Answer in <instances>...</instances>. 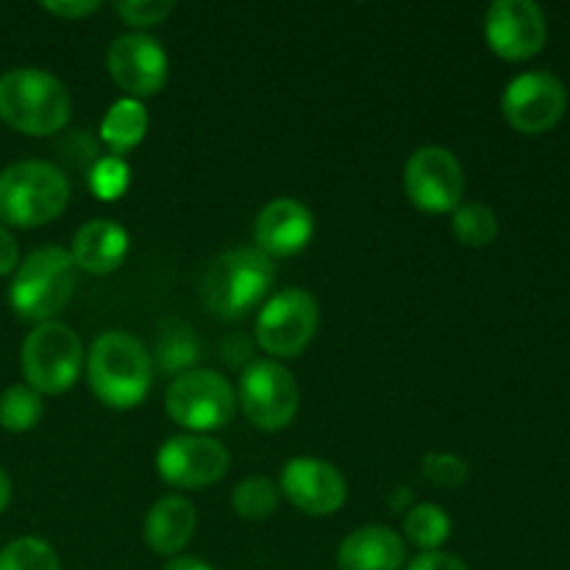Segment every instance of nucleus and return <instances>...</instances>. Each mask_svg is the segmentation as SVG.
Masks as SVG:
<instances>
[{
    "label": "nucleus",
    "mask_w": 570,
    "mask_h": 570,
    "mask_svg": "<svg viewBox=\"0 0 570 570\" xmlns=\"http://www.w3.org/2000/svg\"><path fill=\"white\" fill-rule=\"evenodd\" d=\"M17 267V243L9 234V228L0 223V276H9Z\"/></svg>",
    "instance_id": "2f4dec72"
},
{
    "label": "nucleus",
    "mask_w": 570,
    "mask_h": 570,
    "mask_svg": "<svg viewBox=\"0 0 570 570\" xmlns=\"http://www.w3.org/2000/svg\"><path fill=\"white\" fill-rule=\"evenodd\" d=\"M165 570H215V568L206 566V562L200 560H193V557H176V560L167 562Z\"/></svg>",
    "instance_id": "473e14b6"
},
{
    "label": "nucleus",
    "mask_w": 570,
    "mask_h": 570,
    "mask_svg": "<svg viewBox=\"0 0 570 570\" xmlns=\"http://www.w3.org/2000/svg\"><path fill=\"white\" fill-rule=\"evenodd\" d=\"M9 501H11V479L0 471V512L9 507Z\"/></svg>",
    "instance_id": "f704fd0d"
},
{
    "label": "nucleus",
    "mask_w": 570,
    "mask_h": 570,
    "mask_svg": "<svg viewBox=\"0 0 570 570\" xmlns=\"http://www.w3.org/2000/svg\"><path fill=\"white\" fill-rule=\"evenodd\" d=\"M200 356V345L195 332L187 323L167 321L159 332V345H156V360H159L165 373H187Z\"/></svg>",
    "instance_id": "412c9836"
},
{
    "label": "nucleus",
    "mask_w": 570,
    "mask_h": 570,
    "mask_svg": "<svg viewBox=\"0 0 570 570\" xmlns=\"http://www.w3.org/2000/svg\"><path fill=\"white\" fill-rule=\"evenodd\" d=\"M317 301L306 289H282L262 306L256 317V340L273 356H295L317 332Z\"/></svg>",
    "instance_id": "1a4fd4ad"
},
{
    "label": "nucleus",
    "mask_w": 570,
    "mask_h": 570,
    "mask_svg": "<svg viewBox=\"0 0 570 570\" xmlns=\"http://www.w3.org/2000/svg\"><path fill=\"white\" fill-rule=\"evenodd\" d=\"M404 532L417 549L438 551L451 534V518L438 504H415L410 507L404 521Z\"/></svg>",
    "instance_id": "4be33fe9"
},
{
    "label": "nucleus",
    "mask_w": 570,
    "mask_h": 570,
    "mask_svg": "<svg viewBox=\"0 0 570 570\" xmlns=\"http://www.w3.org/2000/svg\"><path fill=\"white\" fill-rule=\"evenodd\" d=\"M145 131H148V111L137 98H122L106 111L104 122H100V137L109 145L115 156L128 154L142 142Z\"/></svg>",
    "instance_id": "aec40b11"
},
{
    "label": "nucleus",
    "mask_w": 570,
    "mask_h": 570,
    "mask_svg": "<svg viewBox=\"0 0 570 570\" xmlns=\"http://www.w3.org/2000/svg\"><path fill=\"white\" fill-rule=\"evenodd\" d=\"M78 267L72 262L70 250L59 245L39 248L17 267V276L11 282V306L22 321L48 323L56 312L67 306L76 289Z\"/></svg>",
    "instance_id": "39448f33"
},
{
    "label": "nucleus",
    "mask_w": 570,
    "mask_h": 570,
    "mask_svg": "<svg viewBox=\"0 0 570 570\" xmlns=\"http://www.w3.org/2000/svg\"><path fill=\"white\" fill-rule=\"evenodd\" d=\"M273 282H276V267L271 256L256 248H237L226 250L206 267L200 295L212 315L232 321L254 309L271 293Z\"/></svg>",
    "instance_id": "7ed1b4c3"
},
{
    "label": "nucleus",
    "mask_w": 570,
    "mask_h": 570,
    "mask_svg": "<svg viewBox=\"0 0 570 570\" xmlns=\"http://www.w3.org/2000/svg\"><path fill=\"white\" fill-rule=\"evenodd\" d=\"M0 120L31 137H50L70 120V92L39 67H17L0 76Z\"/></svg>",
    "instance_id": "f257e3e1"
},
{
    "label": "nucleus",
    "mask_w": 570,
    "mask_h": 570,
    "mask_svg": "<svg viewBox=\"0 0 570 570\" xmlns=\"http://www.w3.org/2000/svg\"><path fill=\"white\" fill-rule=\"evenodd\" d=\"M195 527H198V512L181 495H165L150 507L145 515V543L156 551V554H178L184 546L193 540Z\"/></svg>",
    "instance_id": "6ab92c4d"
},
{
    "label": "nucleus",
    "mask_w": 570,
    "mask_h": 570,
    "mask_svg": "<svg viewBox=\"0 0 570 570\" xmlns=\"http://www.w3.org/2000/svg\"><path fill=\"white\" fill-rule=\"evenodd\" d=\"M278 495H282V490H278L271 479L250 476L237 484V490H234L232 495V504L234 510L243 518H248V521H262V518L276 512Z\"/></svg>",
    "instance_id": "393cba45"
},
{
    "label": "nucleus",
    "mask_w": 570,
    "mask_h": 570,
    "mask_svg": "<svg viewBox=\"0 0 570 570\" xmlns=\"http://www.w3.org/2000/svg\"><path fill=\"white\" fill-rule=\"evenodd\" d=\"M406 546L387 527H362L343 540L337 551L340 570H401Z\"/></svg>",
    "instance_id": "a211bd4d"
},
{
    "label": "nucleus",
    "mask_w": 570,
    "mask_h": 570,
    "mask_svg": "<svg viewBox=\"0 0 570 570\" xmlns=\"http://www.w3.org/2000/svg\"><path fill=\"white\" fill-rule=\"evenodd\" d=\"M0 570H61V566L45 540L20 538L0 551Z\"/></svg>",
    "instance_id": "a878e982"
},
{
    "label": "nucleus",
    "mask_w": 570,
    "mask_h": 570,
    "mask_svg": "<svg viewBox=\"0 0 570 570\" xmlns=\"http://www.w3.org/2000/svg\"><path fill=\"white\" fill-rule=\"evenodd\" d=\"M167 415L193 432L223 429L237 412V393L217 371H187L167 387Z\"/></svg>",
    "instance_id": "0eeeda50"
},
{
    "label": "nucleus",
    "mask_w": 570,
    "mask_h": 570,
    "mask_svg": "<svg viewBox=\"0 0 570 570\" xmlns=\"http://www.w3.org/2000/svg\"><path fill=\"white\" fill-rule=\"evenodd\" d=\"M42 6L50 11V14H59V17H65V20L87 17V14H92V11L100 9L98 0H61V3L50 0V3H42Z\"/></svg>",
    "instance_id": "7c9ffc66"
},
{
    "label": "nucleus",
    "mask_w": 570,
    "mask_h": 570,
    "mask_svg": "<svg viewBox=\"0 0 570 570\" xmlns=\"http://www.w3.org/2000/svg\"><path fill=\"white\" fill-rule=\"evenodd\" d=\"M128 176H131V173H128L126 161H122L120 156H106V159H100L98 165L92 167L89 184H92V189L100 198H117V195L128 187Z\"/></svg>",
    "instance_id": "bb28decb"
},
{
    "label": "nucleus",
    "mask_w": 570,
    "mask_h": 570,
    "mask_svg": "<svg viewBox=\"0 0 570 570\" xmlns=\"http://www.w3.org/2000/svg\"><path fill=\"white\" fill-rule=\"evenodd\" d=\"M128 254V234L120 223L115 220H89L72 237V262L78 271L92 273V276H106Z\"/></svg>",
    "instance_id": "f3484780"
},
{
    "label": "nucleus",
    "mask_w": 570,
    "mask_h": 570,
    "mask_svg": "<svg viewBox=\"0 0 570 570\" xmlns=\"http://www.w3.org/2000/svg\"><path fill=\"white\" fill-rule=\"evenodd\" d=\"M226 445L200 434H178L165 440V445L156 454V468L161 479L173 488H209L228 471Z\"/></svg>",
    "instance_id": "f8f14e48"
},
{
    "label": "nucleus",
    "mask_w": 570,
    "mask_h": 570,
    "mask_svg": "<svg viewBox=\"0 0 570 570\" xmlns=\"http://www.w3.org/2000/svg\"><path fill=\"white\" fill-rule=\"evenodd\" d=\"M423 476L434 484H443V488H460L468 479V465L460 456L432 451V454L423 456Z\"/></svg>",
    "instance_id": "cd10ccee"
},
{
    "label": "nucleus",
    "mask_w": 570,
    "mask_h": 570,
    "mask_svg": "<svg viewBox=\"0 0 570 570\" xmlns=\"http://www.w3.org/2000/svg\"><path fill=\"white\" fill-rule=\"evenodd\" d=\"M115 9L126 22L145 28L165 20V17L176 9V3H173V0H120Z\"/></svg>",
    "instance_id": "c85d7f7f"
},
{
    "label": "nucleus",
    "mask_w": 570,
    "mask_h": 570,
    "mask_svg": "<svg viewBox=\"0 0 570 570\" xmlns=\"http://www.w3.org/2000/svg\"><path fill=\"white\" fill-rule=\"evenodd\" d=\"M404 187L417 209L454 212L465 193V173L449 148L423 145L406 161Z\"/></svg>",
    "instance_id": "9b49d317"
},
{
    "label": "nucleus",
    "mask_w": 570,
    "mask_h": 570,
    "mask_svg": "<svg viewBox=\"0 0 570 570\" xmlns=\"http://www.w3.org/2000/svg\"><path fill=\"white\" fill-rule=\"evenodd\" d=\"M282 493L309 515H332L345 504V479L332 462L295 456L282 471Z\"/></svg>",
    "instance_id": "2eb2a0df"
},
{
    "label": "nucleus",
    "mask_w": 570,
    "mask_h": 570,
    "mask_svg": "<svg viewBox=\"0 0 570 570\" xmlns=\"http://www.w3.org/2000/svg\"><path fill=\"white\" fill-rule=\"evenodd\" d=\"M454 234L462 245L468 248H484L499 234V220H495L493 209L484 204H460L454 209Z\"/></svg>",
    "instance_id": "b1692460"
},
{
    "label": "nucleus",
    "mask_w": 570,
    "mask_h": 570,
    "mask_svg": "<svg viewBox=\"0 0 570 570\" xmlns=\"http://www.w3.org/2000/svg\"><path fill=\"white\" fill-rule=\"evenodd\" d=\"M484 33L501 59L523 61L543 50L549 26L543 9L532 0H495L484 17Z\"/></svg>",
    "instance_id": "ddd939ff"
},
{
    "label": "nucleus",
    "mask_w": 570,
    "mask_h": 570,
    "mask_svg": "<svg viewBox=\"0 0 570 570\" xmlns=\"http://www.w3.org/2000/svg\"><path fill=\"white\" fill-rule=\"evenodd\" d=\"M89 384L106 406L131 410L142 404L150 390V354L134 334L106 332L92 343L87 356Z\"/></svg>",
    "instance_id": "f03ea898"
},
{
    "label": "nucleus",
    "mask_w": 570,
    "mask_h": 570,
    "mask_svg": "<svg viewBox=\"0 0 570 570\" xmlns=\"http://www.w3.org/2000/svg\"><path fill=\"white\" fill-rule=\"evenodd\" d=\"M387 504L393 507V510H406V507L412 504V493H410V488H399V490H393V493H390V499H387Z\"/></svg>",
    "instance_id": "72a5a7b5"
},
{
    "label": "nucleus",
    "mask_w": 570,
    "mask_h": 570,
    "mask_svg": "<svg viewBox=\"0 0 570 570\" xmlns=\"http://www.w3.org/2000/svg\"><path fill=\"white\" fill-rule=\"evenodd\" d=\"M315 220L312 212L295 198H276L256 217V250L265 256H295L309 245Z\"/></svg>",
    "instance_id": "dca6fc26"
},
{
    "label": "nucleus",
    "mask_w": 570,
    "mask_h": 570,
    "mask_svg": "<svg viewBox=\"0 0 570 570\" xmlns=\"http://www.w3.org/2000/svg\"><path fill=\"white\" fill-rule=\"evenodd\" d=\"M106 67L126 92L139 98L159 92L167 81V53L159 39L148 33L117 37L106 53Z\"/></svg>",
    "instance_id": "4468645a"
},
{
    "label": "nucleus",
    "mask_w": 570,
    "mask_h": 570,
    "mask_svg": "<svg viewBox=\"0 0 570 570\" xmlns=\"http://www.w3.org/2000/svg\"><path fill=\"white\" fill-rule=\"evenodd\" d=\"M70 184L48 161H17L0 173V223L17 228L45 226L65 212Z\"/></svg>",
    "instance_id": "20e7f679"
},
{
    "label": "nucleus",
    "mask_w": 570,
    "mask_h": 570,
    "mask_svg": "<svg viewBox=\"0 0 570 570\" xmlns=\"http://www.w3.org/2000/svg\"><path fill=\"white\" fill-rule=\"evenodd\" d=\"M83 365V345L65 323H39L22 345V373L37 393H65L76 384Z\"/></svg>",
    "instance_id": "423d86ee"
},
{
    "label": "nucleus",
    "mask_w": 570,
    "mask_h": 570,
    "mask_svg": "<svg viewBox=\"0 0 570 570\" xmlns=\"http://www.w3.org/2000/svg\"><path fill=\"white\" fill-rule=\"evenodd\" d=\"M568 109L566 83L546 70L521 72L512 78L501 98L507 122L521 134H543L562 120Z\"/></svg>",
    "instance_id": "9d476101"
},
{
    "label": "nucleus",
    "mask_w": 570,
    "mask_h": 570,
    "mask_svg": "<svg viewBox=\"0 0 570 570\" xmlns=\"http://www.w3.org/2000/svg\"><path fill=\"white\" fill-rule=\"evenodd\" d=\"M406 570H468L465 562L454 554H443V551H423L421 557L410 562Z\"/></svg>",
    "instance_id": "c756f323"
},
{
    "label": "nucleus",
    "mask_w": 570,
    "mask_h": 570,
    "mask_svg": "<svg viewBox=\"0 0 570 570\" xmlns=\"http://www.w3.org/2000/svg\"><path fill=\"white\" fill-rule=\"evenodd\" d=\"M42 417V399L37 390L26 387V384H14L0 395V426L6 432H28Z\"/></svg>",
    "instance_id": "5701e85b"
},
{
    "label": "nucleus",
    "mask_w": 570,
    "mask_h": 570,
    "mask_svg": "<svg viewBox=\"0 0 570 570\" xmlns=\"http://www.w3.org/2000/svg\"><path fill=\"white\" fill-rule=\"evenodd\" d=\"M298 399L295 376L273 360L250 362L239 379V406L262 432H278L289 426L298 412Z\"/></svg>",
    "instance_id": "6e6552de"
}]
</instances>
